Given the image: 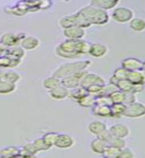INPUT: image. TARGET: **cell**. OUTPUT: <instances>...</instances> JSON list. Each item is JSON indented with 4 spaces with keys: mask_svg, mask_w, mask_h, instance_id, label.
Listing matches in <instances>:
<instances>
[{
    "mask_svg": "<svg viewBox=\"0 0 145 158\" xmlns=\"http://www.w3.org/2000/svg\"><path fill=\"white\" fill-rule=\"evenodd\" d=\"M92 44L87 41H84L82 39L73 40L67 39L64 42L60 43L56 48V54L59 57L73 59L77 58L82 54L90 53Z\"/></svg>",
    "mask_w": 145,
    "mask_h": 158,
    "instance_id": "cell-1",
    "label": "cell"
},
{
    "mask_svg": "<svg viewBox=\"0 0 145 158\" xmlns=\"http://www.w3.org/2000/svg\"><path fill=\"white\" fill-rule=\"evenodd\" d=\"M78 13L86 20V21L91 25H99L102 26L109 22V14L106 10L97 8L92 5H88V6L82 7L79 10Z\"/></svg>",
    "mask_w": 145,
    "mask_h": 158,
    "instance_id": "cell-2",
    "label": "cell"
},
{
    "mask_svg": "<svg viewBox=\"0 0 145 158\" xmlns=\"http://www.w3.org/2000/svg\"><path fill=\"white\" fill-rule=\"evenodd\" d=\"M91 61L89 59H84V60H78V61H72V62H67L59 65L56 67L52 72V75L58 77V78H64L68 75H71L79 71L86 70V69L90 66Z\"/></svg>",
    "mask_w": 145,
    "mask_h": 158,
    "instance_id": "cell-3",
    "label": "cell"
},
{
    "mask_svg": "<svg viewBox=\"0 0 145 158\" xmlns=\"http://www.w3.org/2000/svg\"><path fill=\"white\" fill-rule=\"evenodd\" d=\"M133 11L131 9H129L127 7H118L114 8L112 17L116 22L118 23H126L130 22L131 20L134 18L133 17Z\"/></svg>",
    "mask_w": 145,
    "mask_h": 158,
    "instance_id": "cell-4",
    "label": "cell"
},
{
    "mask_svg": "<svg viewBox=\"0 0 145 158\" xmlns=\"http://www.w3.org/2000/svg\"><path fill=\"white\" fill-rule=\"evenodd\" d=\"M87 73L88 72L86 70H83V71H79L74 74H71V75H68L61 79V84L63 86H65L67 89H69V90L73 88H76L81 85L82 79Z\"/></svg>",
    "mask_w": 145,
    "mask_h": 158,
    "instance_id": "cell-5",
    "label": "cell"
},
{
    "mask_svg": "<svg viewBox=\"0 0 145 158\" xmlns=\"http://www.w3.org/2000/svg\"><path fill=\"white\" fill-rule=\"evenodd\" d=\"M26 37V35L24 33H4L1 38H0V42H1L5 47L7 48H11L18 46L19 44H21V41Z\"/></svg>",
    "mask_w": 145,
    "mask_h": 158,
    "instance_id": "cell-6",
    "label": "cell"
},
{
    "mask_svg": "<svg viewBox=\"0 0 145 158\" xmlns=\"http://www.w3.org/2000/svg\"><path fill=\"white\" fill-rule=\"evenodd\" d=\"M124 116L132 118H141L145 116V105L138 102L130 104V105L127 106L126 111L124 113Z\"/></svg>",
    "mask_w": 145,
    "mask_h": 158,
    "instance_id": "cell-7",
    "label": "cell"
},
{
    "mask_svg": "<svg viewBox=\"0 0 145 158\" xmlns=\"http://www.w3.org/2000/svg\"><path fill=\"white\" fill-rule=\"evenodd\" d=\"M93 85H106L105 84V80L102 76H100L99 74L96 73H87L86 75L84 76V78L81 81V85L84 88H88L90 86Z\"/></svg>",
    "mask_w": 145,
    "mask_h": 158,
    "instance_id": "cell-8",
    "label": "cell"
},
{
    "mask_svg": "<svg viewBox=\"0 0 145 158\" xmlns=\"http://www.w3.org/2000/svg\"><path fill=\"white\" fill-rule=\"evenodd\" d=\"M122 66L126 68L128 71L142 70L143 69V61L135 57H126L122 61Z\"/></svg>",
    "mask_w": 145,
    "mask_h": 158,
    "instance_id": "cell-9",
    "label": "cell"
},
{
    "mask_svg": "<svg viewBox=\"0 0 145 158\" xmlns=\"http://www.w3.org/2000/svg\"><path fill=\"white\" fill-rule=\"evenodd\" d=\"M63 35L67 39L79 40L83 39L85 36V29L80 26H72L63 29Z\"/></svg>",
    "mask_w": 145,
    "mask_h": 158,
    "instance_id": "cell-10",
    "label": "cell"
},
{
    "mask_svg": "<svg viewBox=\"0 0 145 158\" xmlns=\"http://www.w3.org/2000/svg\"><path fill=\"white\" fill-rule=\"evenodd\" d=\"M25 51H33V49L37 48L39 46V38L35 36H26L20 44Z\"/></svg>",
    "mask_w": 145,
    "mask_h": 158,
    "instance_id": "cell-11",
    "label": "cell"
},
{
    "mask_svg": "<svg viewBox=\"0 0 145 158\" xmlns=\"http://www.w3.org/2000/svg\"><path fill=\"white\" fill-rule=\"evenodd\" d=\"M118 2H119V0H91L90 5L107 11V10L113 9L116 7L118 4Z\"/></svg>",
    "mask_w": 145,
    "mask_h": 158,
    "instance_id": "cell-12",
    "label": "cell"
},
{
    "mask_svg": "<svg viewBox=\"0 0 145 158\" xmlns=\"http://www.w3.org/2000/svg\"><path fill=\"white\" fill-rule=\"evenodd\" d=\"M109 130L114 136L126 138L129 135V128L126 125H123V123H117V125H114L110 127Z\"/></svg>",
    "mask_w": 145,
    "mask_h": 158,
    "instance_id": "cell-13",
    "label": "cell"
},
{
    "mask_svg": "<svg viewBox=\"0 0 145 158\" xmlns=\"http://www.w3.org/2000/svg\"><path fill=\"white\" fill-rule=\"evenodd\" d=\"M73 144H74V139L71 135H67V133H59L57 141L56 143V147L66 149V148H70Z\"/></svg>",
    "mask_w": 145,
    "mask_h": 158,
    "instance_id": "cell-14",
    "label": "cell"
},
{
    "mask_svg": "<svg viewBox=\"0 0 145 158\" xmlns=\"http://www.w3.org/2000/svg\"><path fill=\"white\" fill-rule=\"evenodd\" d=\"M48 94H49V96H51V98L54 99V100H63V99L68 97L69 89H67L65 86H63L61 84V85H59L58 87L48 91Z\"/></svg>",
    "mask_w": 145,
    "mask_h": 158,
    "instance_id": "cell-15",
    "label": "cell"
},
{
    "mask_svg": "<svg viewBox=\"0 0 145 158\" xmlns=\"http://www.w3.org/2000/svg\"><path fill=\"white\" fill-rule=\"evenodd\" d=\"M108 52V48L106 44L102 43H94L91 46V49H90V53L94 57H102Z\"/></svg>",
    "mask_w": 145,
    "mask_h": 158,
    "instance_id": "cell-16",
    "label": "cell"
},
{
    "mask_svg": "<svg viewBox=\"0 0 145 158\" xmlns=\"http://www.w3.org/2000/svg\"><path fill=\"white\" fill-rule=\"evenodd\" d=\"M5 56H8L12 58L15 59H19V60H22V58L25 56V49L21 46H15L11 48H7L6 52H4Z\"/></svg>",
    "mask_w": 145,
    "mask_h": 158,
    "instance_id": "cell-17",
    "label": "cell"
},
{
    "mask_svg": "<svg viewBox=\"0 0 145 158\" xmlns=\"http://www.w3.org/2000/svg\"><path fill=\"white\" fill-rule=\"evenodd\" d=\"M20 79H21V75L12 70H0V80L4 81H9L13 83H17Z\"/></svg>",
    "mask_w": 145,
    "mask_h": 158,
    "instance_id": "cell-18",
    "label": "cell"
},
{
    "mask_svg": "<svg viewBox=\"0 0 145 158\" xmlns=\"http://www.w3.org/2000/svg\"><path fill=\"white\" fill-rule=\"evenodd\" d=\"M127 79L133 84H145V71L143 69L142 70L128 71Z\"/></svg>",
    "mask_w": 145,
    "mask_h": 158,
    "instance_id": "cell-19",
    "label": "cell"
},
{
    "mask_svg": "<svg viewBox=\"0 0 145 158\" xmlns=\"http://www.w3.org/2000/svg\"><path fill=\"white\" fill-rule=\"evenodd\" d=\"M93 114L95 116L110 118L112 116V109L111 106L108 105H95L93 107Z\"/></svg>",
    "mask_w": 145,
    "mask_h": 158,
    "instance_id": "cell-20",
    "label": "cell"
},
{
    "mask_svg": "<svg viewBox=\"0 0 145 158\" xmlns=\"http://www.w3.org/2000/svg\"><path fill=\"white\" fill-rule=\"evenodd\" d=\"M20 63H21V60L12 58L5 54L0 56V67L1 68H14L18 66Z\"/></svg>",
    "mask_w": 145,
    "mask_h": 158,
    "instance_id": "cell-21",
    "label": "cell"
},
{
    "mask_svg": "<svg viewBox=\"0 0 145 158\" xmlns=\"http://www.w3.org/2000/svg\"><path fill=\"white\" fill-rule=\"evenodd\" d=\"M107 125L105 123L101 122V121H93L88 125V130L89 131L93 133V135H100L101 132H103L104 131L107 130Z\"/></svg>",
    "mask_w": 145,
    "mask_h": 158,
    "instance_id": "cell-22",
    "label": "cell"
},
{
    "mask_svg": "<svg viewBox=\"0 0 145 158\" xmlns=\"http://www.w3.org/2000/svg\"><path fill=\"white\" fill-rule=\"evenodd\" d=\"M127 105H126L124 103H117V104H113L111 106L112 109V116L111 118H119L122 116H124V113L126 111Z\"/></svg>",
    "mask_w": 145,
    "mask_h": 158,
    "instance_id": "cell-23",
    "label": "cell"
},
{
    "mask_svg": "<svg viewBox=\"0 0 145 158\" xmlns=\"http://www.w3.org/2000/svg\"><path fill=\"white\" fill-rule=\"evenodd\" d=\"M108 145V143L106 141L102 140L101 138H95V139L92 140L91 142V150L94 152V153H97V154H103L105 149H106V147Z\"/></svg>",
    "mask_w": 145,
    "mask_h": 158,
    "instance_id": "cell-24",
    "label": "cell"
},
{
    "mask_svg": "<svg viewBox=\"0 0 145 158\" xmlns=\"http://www.w3.org/2000/svg\"><path fill=\"white\" fill-rule=\"evenodd\" d=\"M59 85H61V79L53 76V75L47 77L43 82V86L48 91H51V90H52V89L58 87Z\"/></svg>",
    "mask_w": 145,
    "mask_h": 158,
    "instance_id": "cell-25",
    "label": "cell"
},
{
    "mask_svg": "<svg viewBox=\"0 0 145 158\" xmlns=\"http://www.w3.org/2000/svg\"><path fill=\"white\" fill-rule=\"evenodd\" d=\"M87 94H89V93L86 88H84L82 86H78L76 88H73V89H70V90H69L68 97L78 102L80 99L84 97L85 95H87Z\"/></svg>",
    "mask_w": 145,
    "mask_h": 158,
    "instance_id": "cell-26",
    "label": "cell"
},
{
    "mask_svg": "<svg viewBox=\"0 0 145 158\" xmlns=\"http://www.w3.org/2000/svg\"><path fill=\"white\" fill-rule=\"evenodd\" d=\"M78 104L81 107L84 108H90V107H94L96 105V97L92 94H87L84 97H82L80 100L78 101Z\"/></svg>",
    "mask_w": 145,
    "mask_h": 158,
    "instance_id": "cell-27",
    "label": "cell"
},
{
    "mask_svg": "<svg viewBox=\"0 0 145 158\" xmlns=\"http://www.w3.org/2000/svg\"><path fill=\"white\" fill-rule=\"evenodd\" d=\"M19 148L14 147V146H6L0 149V157H14V156H19Z\"/></svg>",
    "mask_w": 145,
    "mask_h": 158,
    "instance_id": "cell-28",
    "label": "cell"
},
{
    "mask_svg": "<svg viewBox=\"0 0 145 158\" xmlns=\"http://www.w3.org/2000/svg\"><path fill=\"white\" fill-rule=\"evenodd\" d=\"M16 90V83L0 80V94H10Z\"/></svg>",
    "mask_w": 145,
    "mask_h": 158,
    "instance_id": "cell-29",
    "label": "cell"
},
{
    "mask_svg": "<svg viewBox=\"0 0 145 158\" xmlns=\"http://www.w3.org/2000/svg\"><path fill=\"white\" fill-rule=\"evenodd\" d=\"M129 27L134 32H142L145 30V20L141 18H133L129 22Z\"/></svg>",
    "mask_w": 145,
    "mask_h": 158,
    "instance_id": "cell-30",
    "label": "cell"
},
{
    "mask_svg": "<svg viewBox=\"0 0 145 158\" xmlns=\"http://www.w3.org/2000/svg\"><path fill=\"white\" fill-rule=\"evenodd\" d=\"M121 151H122V149H119V148L108 144L102 155L106 158H118Z\"/></svg>",
    "mask_w": 145,
    "mask_h": 158,
    "instance_id": "cell-31",
    "label": "cell"
},
{
    "mask_svg": "<svg viewBox=\"0 0 145 158\" xmlns=\"http://www.w3.org/2000/svg\"><path fill=\"white\" fill-rule=\"evenodd\" d=\"M134 84L128 79H122L118 82V87L122 92H132Z\"/></svg>",
    "mask_w": 145,
    "mask_h": 158,
    "instance_id": "cell-32",
    "label": "cell"
},
{
    "mask_svg": "<svg viewBox=\"0 0 145 158\" xmlns=\"http://www.w3.org/2000/svg\"><path fill=\"white\" fill-rule=\"evenodd\" d=\"M109 145H112L114 147H118L119 149H122V148L126 147V140L122 137H118V136H112V138L110 139L108 142Z\"/></svg>",
    "mask_w": 145,
    "mask_h": 158,
    "instance_id": "cell-33",
    "label": "cell"
},
{
    "mask_svg": "<svg viewBox=\"0 0 145 158\" xmlns=\"http://www.w3.org/2000/svg\"><path fill=\"white\" fill-rule=\"evenodd\" d=\"M58 135H59V133L52 131V132H47L43 137H44V139L46 140V142L48 143V144L52 147L53 145H56V143L57 141V138H58Z\"/></svg>",
    "mask_w": 145,
    "mask_h": 158,
    "instance_id": "cell-34",
    "label": "cell"
},
{
    "mask_svg": "<svg viewBox=\"0 0 145 158\" xmlns=\"http://www.w3.org/2000/svg\"><path fill=\"white\" fill-rule=\"evenodd\" d=\"M33 143H34V145L36 146L38 151H46V150H48L49 148H51V146H49L46 142V140L44 139V137L36 138V139L33 141Z\"/></svg>",
    "mask_w": 145,
    "mask_h": 158,
    "instance_id": "cell-35",
    "label": "cell"
},
{
    "mask_svg": "<svg viewBox=\"0 0 145 158\" xmlns=\"http://www.w3.org/2000/svg\"><path fill=\"white\" fill-rule=\"evenodd\" d=\"M110 98H111L113 104L124 103V99H126V92L118 90L116 92H114L113 94H111V95H110Z\"/></svg>",
    "mask_w": 145,
    "mask_h": 158,
    "instance_id": "cell-36",
    "label": "cell"
},
{
    "mask_svg": "<svg viewBox=\"0 0 145 158\" xmlns=\"http://www.w3.org/2000/svg\"><path fill=\"white\" fill-rule=\"evenodd\" d=\"M118 90H119V89H118V87L117 85H114V84H112V83H109V84H107V85L104 86L103 91H102V93L100 94L99 96H103V95L110 96L111 94H113L114 92H116Z\"/></svg>",
    "mask_w": 145,
    "mask_h": 158,
    "instance_id": "cell-37",
    "label": "cell"
},
{
    "mask_svg": "<svg viewBox=\"0 0 145 158\" xmlns=\"http://www.w3.org/2000/svg\"><path fill=\"white\" fill-rule=\"evenodd\" d=\"M113 75L114 77H117L118 80H122V79H127V75H128V70H126V68H123L122 66L117 68L114 70Z\"/></svg>",
    "mask_w": 145,
    "mask_h": 158,
    "instance_id": "cell-38",
    "label": "cell"
},
{
    "mask_svg": "<svg viewBox=\"0 0 145 158\" xmlns=\"http://www.w3.org/2000/svg\"><path fill=\"white\" fill-rule=\"evenodd\" d=\"M96 105H108V106H112L113 105V102L111 100V98H110V96L103 95V96L96 97Z\"/></svg>",
    "mask_w": 145,
    "mask_h": 158,
    "instance_id": "cell-39",
    "label": "cell"
},
{
    "mask_svg": "<svg viewBox=\"0 0 145 158\" xmlns=\"http://www.w3.org/2000/svg\"><path fill=\"white\" fill-rule=\"evenodd\" d=\"M105 85H93V86H90L87 88V91L89 94H92L95 97H98L100 94L102 93L103 89H104Z\"/></svg>",
    "mask_w": 145,
    "mask_h": 158,
    "instance_id": "cell-40",
    "label": "cell"
},
{
    "mask_svg": "<svg viewBox=\"0 0 145 158\" xmlns=\"http://www.w3.org/2000/svg\"><path fill=\"white\" fill-rule=\"evenodd\" d=\"M136 102V94L133 92H126V99H124V104L126 105H130Z\"/></svg>",
    "mask_w": 145,
    "mask_h": 158,
    "instance_id": "cell-41",
    "label": "cell"
},
{
    "mask_svg": "<svg viewBox=\"0 0 145 158\" xmlns=\"http://www.w3.org/2000/svg\"><path fill=\"white\" fill-rule=\"evenodd\" d=\"M112 136H113V135L111 133V131H110L109 128H107L106 131H104L103 132H101V133H100V135H97V137L101 138L102 140L106 141L107 143L110 141V139H111V138H112Z\"/></svg>",
    "mask_w": 145,
    "mask_h": 158,
    "instance_id": "cell-42",
    "label": "cell"
},
{
    "mask_svg": "<svg viewBox=\"0 0 145 158\" xmlns=\"http://www.w3.org/2000/svg\"><path fill=\"white\" fill-rule=\"evenodd\" d=\"M133 157H134V153L132 152V150L126 147L122 148L118 156V158H133Z\"/></svg>",
    "mask_w": 145,
    "mask_h": 158,
    "instance_id": "cell-43",
    "label": "cell"
},
{
    "mask_svg": "<svg viewBox=\"0 0 145 158\" xmlns=\"http://www.w3.org/2000/svg\"><path fill=\"white\" fill-rule=\"evenodd\" d=\"M24 147L26 148L27 150H29L30 152H31L33 155H36L37 153L39 152V151H38V149L36 148V146L34 145V143H33V142H31V143H28V144H26V145H25Z\"/></svg>",
    "mask_w": 145,
    "mask_h": 158,
    "instance_id": "cell-44",
    "label": "cell"
},
{
    "mask_svg": "<svg viewBox=\"0 0 145 158\" xmlns=\"http://www.w3.org/2000/svg\"><path fill=\"white\" fill-rule=\"evenodd\" d=\"M19 156H26V157H34L35 155H33L31 152H30L29 150H27L26 148H25L24 146L22 148H20L19 150Z\"/></svg>",
    "mask_w": 145,
    "mask_h": 158,
    "instance_id": "cell-45",
    "label": "cell"
},
{
    "mask_svg": "<svg viewBox=\"0 0 145 158\" xmlns=\"http://www.w3.org/2000/svg\"><path fill=\"white\" fill-rule=\"evenodd\" d=\"M143 89H144V84H134L133 89H132V92L137 94V93L142 92Z\"/></svg>",
    "mask_w": 145,
    "mask_h": 158,
    "instance_id": "cell-46",
    "label": "cell"
},
{
    "mask_svg": "<svg viewBox=\"0 0 145 158\" xmlns=\"http://www.w3.org/2000/svg\"><path fill=\"white\" fill-rule=\"evenodd\" d=\"M6 49H7V47H5L4 44L1 42H0V56H3L4 52H6Z\"/></svg>",
    "mask_w": 145,
    "mask_h": 158,
    "instance_id": "cell-47",
    "label": "cell"
},
{
    "mask_svg": "<svg viewBox=\"0 0 145 158\" xmlns=\"http://www.w3.org/2000/svg\"><path fill=\"white\" fill-rule=\"evenodd\" d=\"M119 80L117 78V77H114V75L113 76H111V78H110V83H112V84H114V85H117L118 86V82Z\"/></svg>",
    "mask_w": 145,
    "mask_h": 158,
    "instance_id": "cell-48",
    "label": "cell"
},
{
    "mask_svg": "<svg viewBox=\"0 0 145 158\" xmlns=\"http://www.w3.org/2000/svg\"><path fill=\"white\" fill-rule=\"evenodd\" d=\"M143 70L145 71V61H143Z\"/></svg>",
    "mask_w": 145,
    "mask_h": 158,
    "instance_id": "cell-49",
    "label": "cell"
},
{
    "mask_svg": "<svg viewBox=\"0 0 145 158\" xmlns=\"http://www.w3.org/2000/svg\"><path fill=\"white\" fill-rule=\"evenodd\" d=\"M63 1H66L67 2V1H70V0H63Z\"/></svg>",
    "mask_w": 145,
    "mask_h": 158,
    "instance_id": "cell-50",
    "label": "cell"
}]
</instances>
